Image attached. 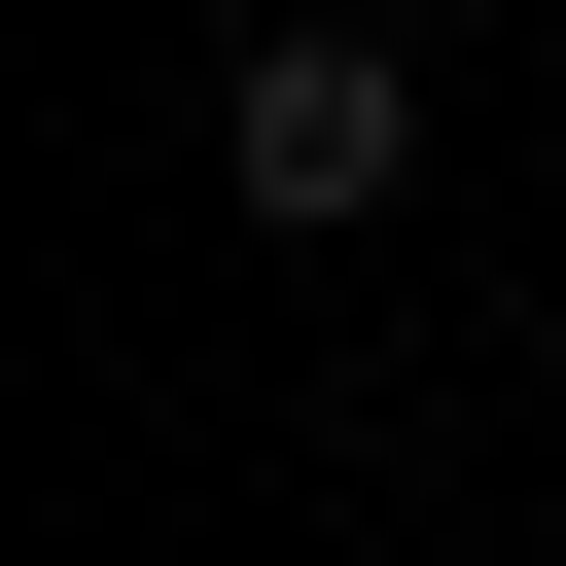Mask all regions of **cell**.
Here are the masks:
<instances>
[{"mask_svg":"<svg viewBox=\"0 0 566 566\" xmlns=\"http://www.w3.org/2000/svg\"><path fill=\"white\" fill-rule=\"evenodd\" d=\"M212 177H248L283 248H354V212L424 177V71H389V35H248V71H212Z\"/></svg>","mask_w":566,"mask_h":566,"instance_id":"6da1fadb","label":"cell"}]
</instances>
